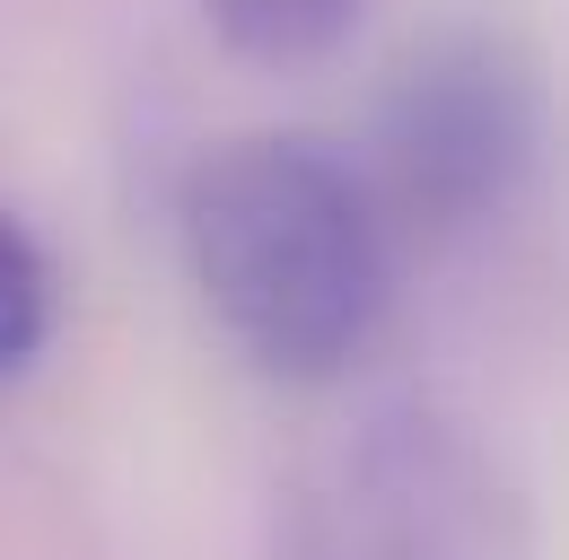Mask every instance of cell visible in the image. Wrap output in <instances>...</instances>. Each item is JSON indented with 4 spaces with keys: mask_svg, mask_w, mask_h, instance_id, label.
<instances>
[{
    "mask_svg": "<svg viewBox=\"0 0 569 560\" xmlns=\"http://www.w3.org/2000/svg\"><path fill=\"white\" fill-rule=\"evenodd\" d=\"M176 237L202 307L281 386L342 377L386 324L395 228L368 176L316 132H237L202 149Z\"/></svg>",
    "mask_w": 569,
    "mask_h": 560,
    "instance_id": "cell-1",
    "label": "cell"
},
{
    "mask_svg": "<svg viewBox=\"0 0 569 560\" xmlns=\"http://www.w3.org/2000/svg\"><path fill=\"white\" fill-rule=\"evenodd\" d=\"M552 140V97L543 62L508 36V27H438L421 36L386 97H377V132H368V193L386 210V228H421V237H465L491 228L543 167Z\"/></svg>",
    "mask_w": 569,
    "mask_h": 560,
    "instance_id": "cell-2",
    "label": "cell"
},
{
    "mask_svg": "<svg viewBox=\"0 0 569 560\" xmlns=\"http://www.w3.org/2000/svg\"><path fill=\"white\" fill-rule=\"evenodd\" d=\"M359 534L377 560H499V482L438 412H386L359 447Z\"/></svg>",
    "mask_w": 569,
    "mask_h": 560,
    "instance_id": "cell-3",
    "label": "cell"
},
{
    "mask_svg": "<svg viewBox=\"0 0 569 560\" xmlns=\"http://www.w3.org/2000/svg\"><path fill=\"white\" fill-rule=\"evenodd\" d=\"M368 9H377V0H202L211 36L228 53L263 62V70H298V62L342 53Z\"/></svg>",
    "mask_w": 569,
    "mask_h": 560,
    "instance_id": "cell-4",
    "label": "cell"
},
{
    "mask_svg": "<svg viewBox=\"0 0 569 560\" xmlns=\"http://www.w3.org/2000/svg\"><path fill=\"white\" fill-rule=\"evenodd\" d=\"M53 316H62V289H53V254L36 246L27 219L0 210V386L27 377L44 342H53Z\"/></svg>",
    "mask_w": 569,
    "mask_h": 560,
    "instance_id": "cell-5",
    "label": "cell"
}]
</instances>
